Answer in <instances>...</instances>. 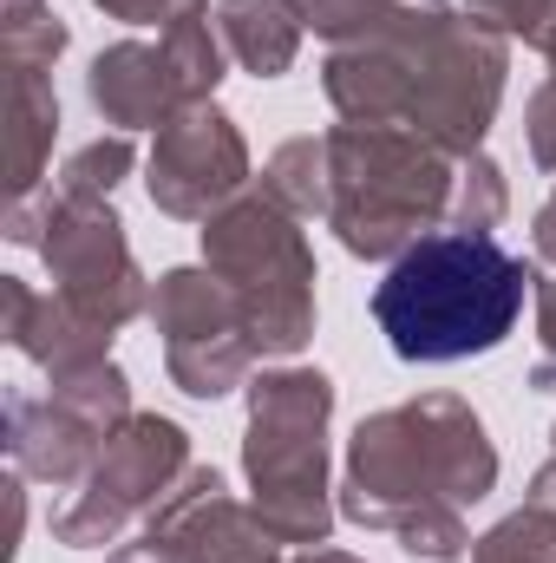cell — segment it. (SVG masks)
<instances>
[{
  "instance_id": "6da1fadb",
  "label": "cell",
  "mask_w": 556,
  "mask_h": 563,
  "mask_svg": "<svg viewBox=\"0 0 556 563\" xmlns=\"http://www.w3.org/2000/svg\"><path fill=\"white\" fill-rule=\"evenodd\" d=\"M498 492V445L471 400L419 394L354 426L341 472V518L400 538L407 558L458 563L471 551L465 505Z\"/></svg>"
},
{
  "instance_id": "7a4b0ae2",
  "label": "cell",
  "mask_w": 556,
  "mask_h": 563,
  "mask_svg": "<svg viewBox=\"0 0 556 563\" xmlns=\"http://www.w3.org/2000/svg\"><path fill=\"white\" fill-rule=\"evenodd\" d=\"M537 269L478 230H432L374 288V321L387 347L413 367L471 361L511 341Z\"/></svg>"
},
{
  "instance_id": "3957f363",
  "label": "cell",
  "mask_w": 556,
  "mask_h": 563,
  "mask_svg": "<svg viewBox=\"0 0 556 563\" xmlns=\"http://www.w3.org/2000/svg\"><path fill=\"white\" fill-rule=\"evenodd\" d=\"M327 230L360 263H400L419 236L445 230L458 157L407 125H334L327 132Z\"/></svg>"
},
{
  "instance_id": "277c9868",
  "label": "cell",
  "mask_w": 556,
  "mask_h": 563,
  "mask_svg": "<svg viewBox=\"0 0 556 563\" xmlns=\"http://www.w3.org/2000/svg\"><path fill=\"white\" fill-rule=\"evenodd\" d=\"M327 420H334V380L321 367H269L249 380L243 472H249V505L276 544L314 551L341 518L327 485Z\"/></svg>"
},
{
  "instance_id": "5b68a950",
  "label": "cell",
  "mask_w": 556,
  "mask_h": 563,
  "mask_svg": "<svg viewBox=\"0 0 556 563\" xmlns=\"http://www.w3.org/2000/svg\"><path fill=\"white\" fill-rule=\"evenodd\" d=\"M203 269L236 295L256 354L294 361L314 341V250L301 217L281 210L263 184L203 223Z\"/></svg>"
},
{
  "instance_id": "8992f818",
  "label": "cell",
  "mask_w": 556,
  "mask_h": 563,
  "mask_svg": "<svg viewBox=\"0 0 556 563\" xmlns=\"http://www.w3.org/2000/svg\"><path fill=\"white\" fill-rule=\"evenodd\" d=\"M0 230H7V243L40 250L53 295H66L99 328H125V321L151 314V282L125 243V217L112 210V197H73V190L20 197V203H7Z\"/></svg>"
},
{
  "instance_id": "52a82bcc",
  "label": "cell",
  "mask_w": 556,
  "mask_h": 563,
  "mask_svg": "<svg viewBox=\"0 0 556 563\" xmlns=\"http://www.w3.org/2000/svg\"><path fill=\"white\" fill-rule=\"evenodd\" d=\"M504 73H511V40L478 13L452 7L413 33V99H407V132L432 139L452 157L485 151V132L498 125L504 106Z\"/></svg>"
},
{
  "instance_id": "ba28073f",
  "label": "cell",
  "mask_w": 556,
  "mask_h": 563,
  "mask_svg": "<svg viewBox=\"0 0 556 563\" xmlns=\"http://www.w3.org/2000/svg\"><path fill=\"white\" fill-rule=\"evenodd\" d=\"M0 420H7L0 439H7L13 472L66 492V485H86V472L99 465L105 439L132 420V380H125L119 361H99L86 374L46 380V394L7 387Z\"/></svg>"
},
{
  "instance_id": "9c48e42d",
  "label": "cell",
  "mask_w": 556,
  "mask_h": 563,
  "mask_svg": "<svg viewBox=\"0 0 556 563\" xmlns=\"http://www.w3.org/2000/svg\"><path fill=\"white\" fill-rule=\"evenodd\" d=\"M223 73H230V53L216 40V20L203 13V20L164 26L157 40H119V46H105L92 59V73H86V99H92V112L112 132H144V125L157 132L184 106L216 99Z\"/></svg>"
},
{
  "instance_id": "30bf717a",
  "label": "cell",
  "mask_w": 556,
  "mask_h": 563,
  "mask_svg": "<svg viewBox=\"0 0 556 563\" xmlns=\"http://www.w3.org/2000/svg\"><path fill=\"white\" fill-rule=\"evenodd\" d=\"M190 465L197 459H190V432L184 426L164 420V413H132L105 439V452L86 472V485L73 492V505L53 511V544H66V551L119 544V531L132 518H151Z\"/></svg>"
},
{
  "instance_id": "8fae6325",
  "label": "cell",
  "mask_w": 556,
  "mask_h": 563,
  "mask_svg": "<svg viewBox=\"0 0 556 563\" xmlns=\"http://www.w3.org/2000/svg\"><path fill=\"white\" fill-rule=\"evenodd\" d=\"M151 328L164 334V374L190 400H223L249 387V367L263 361L236 295L210 269H164L151 282Z\"/></svg>"
},
{
  "instance_id": "7c38bea8",
  "label": "cell",
  "mask_w": 556,
  "mask_h": 563,
  "mask_svg": "<svg viewBox=\"0 0 556 563\" xmlns=\"http://www.w3.org/2000/svg\"><path fill=\"white\" fill-rule=\"evenodd\" d=\"M144 190L177 223H210L223 203H236L249 190V144L236 119L216 99H203V106H184L170 125H157Z\"/></svg>"
},
{
  "instance_id": "4fadbf2b",
  "label": "cell",
  "mask_w": 556,
  "mask_h": 563,
  "mask_svg": "<svg viewBox=\"0 0 556 563\" xmlns=\"http://www.w3.org/2000/svg\"><path fill=\"white\" fill-rule=\"evenodd\" d=\"M0 334L33 367H46V380H66V374H86V367L112 361V341H119V328H99L66 295H40L20 276H0Z\"/></svg>"
},
{
  "instance_id": "5bb4252c",
  "label": "cell",
  "mask_w": 556,
  "mask_h": 563,
  "mask_svg": "<svg viewBox=\"0 0 556 563\" xmlns=\"http://www.w3.org/2000/svg\"><path fill=\"white\" fill-rule=\"evenodd\" d=\"M59 139V92L53 66H13V106H7V203L40 197V177Z\"/></svg>"
},
{
  "instance_id": "9a60e30c",
  "label": "cell",
  "mask_w": 556,
  "mask_h": 563,
  "mask_svg": "<svg viewBox=\"0 0 556 563\" xmlns=\"http://www.w3.org/2000/svg\"><path fill=\"white\" fill-rule=\"evenodd\" d=\"M216 40L249 79H281L301 53V7L294 0H216Z\"/></svg>"
},
{
  "instance_id": "2e32d148",
  "label": "cell",
  "mask_w": 556,
  "mask_h": 563,
  "mask_svg": "<svg viewBox=\"0 0 556 563\" xmlns=\"http://www.w3.org/2000/svg\"><path fill=\"white\" fill-rule=\"evenodd\" d=\"M263 190L276 197L281 210H294L301 223H308V217H321V223H327V197H334L327 139L301 132V139L276 144V151H269V164H263Z\"/></svg>"
},
{
  "instance_id": "e0dca14e",
  "label": "cell",
  "mask_w": 556,
  "mask_h": 563,
  "mask_svg": "<svg viewBox=\"0 0 556 563\" xmlns=\"http://www.w3.org/2000/svg\"><path fill=\"white\" fill-rule=\"evenodd\" d=\"M504 210H511V184H504V170H498L485 151L458 157V177H452V217H445V230H478V236H491V230L504 223Z\"/></svg>"
},
{
  "instance_id": "ac0fdd59",
  "label": "cell",
  "mask_w": 556,
  "mask_h": 563,
  "mask_svg": "<svg viewBox=\"0 0 556 563\" xmlns=\"http://www.w3.org/2000/svg\"><path fill=\"white\" fill-rule=\"evenodd\" d=\"M294 7H301L308 33H321L327 46H354V40H374L393 20H407L419 0H294Z\"/></svg>"
},
{
  "instance_id": "d6986e66",
  "label": "cell",
  "mask_w": 556,
  "mask_h": 563,
  "mask_svg": "<svg viewBox=\"0 0 556 563\" xmlns=\"http://www.w3.org/2000/svg\"><path fill=\"white\" fill-rule=\"evenodd\" d=\"M471 563H556V518L524 498L511 518H498L485 538H471Z\"/></svg>"
},
{
  "instance_id": "ffe728a7",
  "label": "cell",
  "mask_w": 556,
  "mask_h": 563,
  "mask_svg": "<svg viewBox=\"0 0 556 563\" xmlns=\"http://www.w3.org/2000/svg\"><path fill=\"white\" fill-rule=\"evenodd\" d=\"M0 33H7V66H53L66 53V20L46 0H7L0 7Z\"/></svg>"
},
{
  "instance_id": "44dd1931",
  "label": "cell",
  "mask_w": 556,
  "mask_h": 563,
  "mask_svg": "<svg viewBox=\"0 0 556 563\" xmlns=\"http://www.w3.org/2000/svg\"><path fill=\"white\" fill-rule=\"evenodd\" d=\"M132 164H138L132 132L92 139V144H79V151L66 157V170H59V190H73V197H112V190L132 177Z\"/></svg>"
},
{
  "instance_id": "7402d4cb",
  "label": "cell",
  "mask_w": 556,
  "mask_h": 563,
  "mask_svg": "<svg viewBox=\"0 0 556 563\" xmlns=\"http://www.w3.org/2000/svg\"><path fill=\"white\" fill-rule=\"evenodd\" d=\"M504 40H524V46H537L544 40V26L556 20V0H471Z\"/></svg>"
},
{
  "instance_id": "603a6c76",
  "label": "cell",
  "mask_w": 556,
  "mask_h": 563,
  "mask_svg": "<svg viewBox=\"0 0 556 563\" xmlns=\"http://www.w3.org/2000/svg\"><path fill=\"white\" fill-rule=\"evenodd\" d=\"M105 20H125V26H177V20H203L210 0H92Z\"/></svg>"
},
{
  "instance_id": "cb8c5ba5",
  "label": "cell",
  "mask_w": 556,
  "mask_h": 563,
  "mask_svg": "<svg viewBox=\"0 0 556 563\" xmlns=\"http://www.w3.org/2000/svg\"><path fill=\"white\" fill-rule=\"evenodd\" d=\"M531 295H537V361H531V387H556V276L537 269L531 282Z\"/></svg>"
},
{
  "instance_id": "d4e9b609",
  "label": "cell",
  "mask_w": 556,
  "mask_h": 563,
  "mask_svg": "<svg viewBox=\"0 0 556 563\" xmlns=\"http://www.w3.org/2000/svg\"><path fill=\"white\" fill-rule=\"evenodd\" d=\"M524 144H531V157L544 170H556V79H544L531 92V106H524Z\"/></svg>"
},
{
  "instance_id": "484cf974",
  "label": "cell",
  "mask_w": 556,
  "mask_h": 563,
  "mask_svg": "<svg viewBox=\"0 0 556 563\" xmlns=\"http://www.w3.org/2000/svg\"><path fill=\"white\" fill-rule=\"evenodd\" d=\"M20 525H26V498H20V478H7V544H0V563H13V551H20Z\"/></svg>"
},
{
  "instance_id": "4316f807",
  "label": "cell",
  "mask_w": 556,
  "mask_h": 563,
  "mask_svg": "<svg viewBox=\"0 0 556 563\" xmlns=\"http://www.w3.org/2000/svg\"><path fill=\"white\" fill-rule=\"evenodd\" d=\"M531 243H537V256L556 269V190L544 197V210H537V223H531Z\"/></svg>"
},
{
  "instance_id": "83f0119b",
  "label": "cell",
  "mask_w": 556,
  "mask_h": 563,
  "mask_svg": "<svg viewBox=\"0 0 556 563\" xmlns=\"http://www.w3.org/2000/svg\"><path fill=\"white\" fill-rule=\"evenodd\" d=\"M531 505H544L556 518V426H551V459L537 465V478H531Z\"/></svg>"
},
{
  "instance_id": "f1b7e54d",
  "label": "cell",
  "mask_w": 556,
  "mask_h": 563,
  "mask_svg": "<svg viewBox=\"0 0 556 563\" xmlns=\"http://www.w3.org/2000/svg\"><path fill=\"white\" fill-rule=\"evenodd\" d=\"M112 563H184V558H177L170 544H157V538H138V544H125Z\"/></svg>"
},
{
  "instance_id": "f546056e",
  "label": "cell",
  "mask_w": 556,
  "mask_h": 563,
  "mask_svg": "<svg viewBox=\"0 0 556 563\" xmlns=\"http://www.w3.org/2000/svg\"><path fill=\"white\" fill-rule=\"evenodd\" d=\"M294 563H367V558H354V551H321V544H314V551H301Z\"/></svg>"
},
{
  "instance_id": "4dcf8cb0",
  "label": "cell",
  "mask_w": 556,
  "mask_h": 563,
  "mask_svg": "<svg viewBox=\"0 0 556 563\" xmlns=\"http://www.w3.org/2000/svg\"><path fill=\"white\" fill-rule=\"evenodd\" d=\"M537 53L551 59V79H556V20H551V26H544V40H537Z\"/></svg>"
},
{
  "instance_id": "1f68e13d",
  "label": "cell",
  "mask_w": 556,
  "mask_h": 563,
  "mask_svg": "<svg viewBox=\"0 0 556 563\" xmlns=\"http://www.w3.org/2000/svg\"><path fill=\"white\" fill-rule=\"evenodd\" d=\"M276 563H281V558H276Z\"/></svg>"
}]
</instances>
